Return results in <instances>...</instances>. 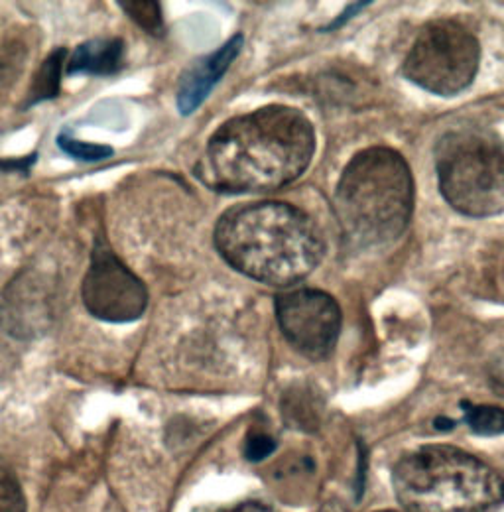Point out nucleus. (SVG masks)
Instances as JSON below:
<instances>
[{
  "label": "nucleus",
  "instance_id": "f257e3e1",
  "mask_svg": "<svg viewBox=\"0 0 504 512\" xmlns=\"http://www.w3.org/2000/svg\"><path fill=\"white\" fill-rule=\"evenodd\" d=\"M314 152L310 119L298 109L270 105L219 128L207 144L197 176L217 192L278 190L308 170Z\"/></svg>",
  "mask_w": 504,
  "mask_h": 512
},
{
  "label": "nucleus",
  "instance_id": "f03ea898",
  "mask_svg": "<svg viewBox=\"0 0 504 512\" xmlns=\"http://www.w3.org/2000/svg\"><path fill=\"white\" fill-rule=\"evenodd\" d=\"M215 245L235 270L272 286L304 280L325 253L314 221L280 201L229 209L215 227Z\"/></svg>",
  "mask_w": 504,
  "mask_h": 512
},
{
  "label": "nucleus",
  "instance_id": "7ed1b4c3",
  "mask_svg": "<svg viewBox=\"0 0 504 512\" xmlns=\"http://www.w3.org/2000/svg\"><path fill=\"white\" fill-rule=\"evenodd\" d=\"M414 209V180L406 160L390 148L359 152L335 190V213L349 239L363 247L396 241Z\"/></svg>",
  "mask_w": 504,
  "mask_h": 512
},
{
  "label": "nucleus",
  "instance_id": "20e7f679",
  "mask_svg": "<svg viewBox=\"0 0 504 512\" xmlns=\"http://www.w3.org/2000/svg\"><path fill=\"white\" fill-rule=\"evenodd\" d=\"M392 485L408 512H497L504 503L503 479L451 446L410 451L396 463Z\"/></svg>",
  "mask_w": 504,
  "mask_h": 512
},
{
  "label": "nucleus",
  "instance_id": "39448f33",
  "mask_svg": "<svg viewBox=\"0 0 504 512\" xmlns=\"http://www.w3.org/2000/svg\"><path fill=\"white\" fill-rule=\"evenodd\" d=\"M436 170L447 203L467 217L504 213V140L489 128L447 130L436 146Z\"/></svg>",
  "mask_w": 504,
  "mask_h": 512
},
{
  "label": "nucleus",
  "instance_id": "423d86ee",
  "mask_svg": "<svg viewBox=\"0 0 504 512\" xmlns=\"http://www.w3.org/2000/svg\"><path fill=\"white\" fill-rule=\"evenodd\" d=\"M477 38L453 20L426 24L404 62V75L418 87L441 97L465 91L479 69Z\"/></svg>",
  "mask_w": 504,
  "mask_h": 512
},
{
  "label": "nucleus",
  "instance_id": "0eeeda50",
  "mask_svg": "<svg viewBox=\"0 0 504 512\" xmlns=\"http://www.w3.org/2000/svg\"><path fill=\"white\" fill-rule=\"evenodd\" d=\"M282 333L304 357L321 361L335 349L341 331L337 302L319 290H294L276 298Z\"/></svg>",
  "mask_w": 504,
  "mask_h": 512
},
{
  "label": "nucleus",
  "instance_id": "6e6552de",
  "mask_svg": "<svg viewBox=\"0 0 504 512\" xmlns=\"http://www.w3.org/2000/svg\"><path fill=\"white\" fill-rule=\"evenodd\" d=\"M83 302L99 320L126 323L146 312L148 292L105 243H97L83 280Z\"/></svg>",
  "mask_w": 504,
  "mask_h": 512
},
{
  "label": "nucleus",
  "instance_id": "1a4fd4ad",
  "mask_svg": "<svg viewBox=\"0 0 504 512\" xmlns=\"http://www.w3.org/2000/svg\"><path fill=\"white\" fill-rule=\"evenodd\" d=\"M245 38L237 34L231 38L223 48H219L215 54L199 60L189 69L180 83L178 91V107L182 115L193 113L211 93V89L221 81L225 71L235 62L239 52L243 50Z\"/></svg>",
  "mask_w": 504,
  "mask_h": 512
},
{
  "label": "nucleus",
  "instance_id": "9d476101",
  "mask_svg": "<svg viewBox=\"0 0 504 512\" xmlns=\"http://www.w3.org/2000/svg\"><path fill=\"white\" fill-rule=\"evenodd\" d=\"M125 62V44L117 38L113 40H91L81 44L67 62V73H91V75H111L119 71Z\"/></svg>",
  "mask_w": 504,
  "mask_h": 512
},
{
  "label": "nucleus",
  "instance_id": "9b49d317",
  "mask_svg": "<svg viewBox=\"0 0 504 512\" xmlns=\"http://www.w3.org/2000/svg\"><path fill=\"white\" fill-rule=\"evenodd\" d=\"M465 410V422L475 434L481 436H497L504 432V410L501 406L491 404H461Z\"/></svg>",
  "mask_w": 504,
  "mask_h": 512
},
{
  "label": "nucleus",
  "instance_id": "f8f14e48",
  "mask_svg": "<svg viewBox=\"0 0 504 512\" xmlns=\"http://www.w3.org/2000/svg\"><path fill=\"white\" fill-rule=\"evenodd\" d=\"M63 58H65V52L60 50L46 64L42 65V69L38 71L34 89H32V103L52 99V97L58 95L60 77H62L63 71Z\"/></svg>",
  "mask_w": 504,
  "mask_h": 512
},
{
  "label": "nucleus",
  "instance_id": "ddd939ff",
  "mask_svg": "<svg viewBox=\"0 0 504 512\" xmlns=\"http://www.w3.org/2000/svg\"><path fill=\"white\" fill-rule=\"evenodd\" d=\"M126 14L146 32L154 36L164 34V20H162V8L158 2H121Z\"/></svg>",
  "mask_w": 504,
  "mask_h": 512
},
{
  "label": "nucleus",
  "instance_id": "4468645a",
  "mask_svg": "<svg viewBox=\"0 0 504 512\" xmlns=\"http://www.w3.org/2000/svg\"><path fill=\"white\" fill-rule=\"evenodd\" d=\"M0 512H26V499L14 473L0 465Z\"/></svg>",
  "mask_w": 504,
  "mask_h": 512
},
{
  "label": "nucleus",
  "instance_id": "2eb2a0df",
  "mask_svg": "<svg viewBox=\"0 0 504 512\" xmlns=\"http://www.w3.org/2000/svg\"><path fill=\"white\" fill-rule=\"evenodd\" d=\"M60 148L65 154L77 158V160H85V162H93V160H103L113 156V148L109 146H99V144H85V142H77L75 138L62 134L58 140Z\"/></svg>",
  "mask_w": 504,
  "mask_h": 512
},
{
  "label": "nucleus",
  "instance_id": "dca6fc26",
  "mask_svg": "<svg viewBox=\"0 0 504 512\" xmlns=\"http://www.w3.org/2000/svg\"><path fill=\"white\" fill-rule=\"evenodd\" d=\"M274 449H276V442H274L268 434L256 432V434H251V436L247 438L245 457H247L249 461H262V459H266Z\"/></svg>",
  "mask_w": 504,
  "mask_h": 512
},
{
  "label": "nucleus",
  "instance_id": "f3484780",
  "mask_svg": "<svg viewBox=\"0 0 504 512\" xmlns=\"http://www.w3.org/2000/svg\"><path fill=\"white\" fill-rule=\"evenodd\" d=\"M363 6H367V2H357V4H351V6L345 10V14H343L341 18H337L333 24H329V28H327V30H335V28H337V26H341V24H343L347 18H351L353 14H357V12H359Z\"/></svg>",
  "mask_w": 504,
  "mask_h": 512
},
{
  "label": "nucleus",
  "instance_id": "a211bd4d",
  "mask_svg": "<svg viewBox=\"0 0 504 512\" xmlns=\"http://www.w3.org/2000/svg\"><path fill=\"white\" fill-rule=\"evenodd\" d=\"M211 512H270L266 507L258 505V503H243L239 507H233V509H223V511H211Z\"/></svg>",
  "mask_w": 504,
  "mask_h": 512
},
{
  "label": "nucleus",
  "instance_id": "6ab92c4d",
  "mask_svg": "<svg viewBox=\"0 0 504 512\" xmlns=\"http://www.w3.org/2000/svg\"><path fill=\"white\" fill-rule=\"evenodd\" d=\"M436 426H438V428H443V430H449V428H453V422H451V420H438V422H436Z\"/></svg>",
  "mask_w": 504,
  "mask_h": 512
}]
</instances>
